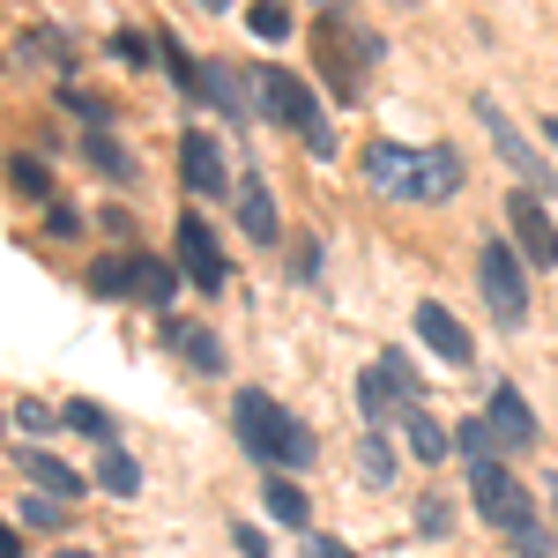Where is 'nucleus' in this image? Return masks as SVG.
<instances>
[{
    "label": "nucleus",
    "mask_w": 558,
    "mask_h": 558,
    "mask_svg": "<svg viewBox=\"0 0 558 558\" xmlns=\"http://www.w3.org/2000/svg\"><path fill=\"white\" fill-rule=\"evenodd\" d=\"M365 179L395 194V202H447L462 194V157L454 149H410V142H373L365 149Z\"/></svg>",
    "instance_id": "f257e3e1"
},
{
    "label": "nucleus",
    "mask_w": 558,
    "mask_h": 558,
    "mask_svg": "<svg viewBox=\"0 0 558 558\" xmlns=\"http://www.w3.org/2000/svg\"><path fill=\"white\" fill-rule=\"evenodd\" d=\"M231 425H239V439H246V454H260L268 470H305V462L320 454V439H313L283 402H268L260 387H246V395L231 402Z\"/></svg>",
    "instance_id": "f03ea898"
},
{
    "label": "nucleus",
    "mask_w": 558,
    "mask_h": 558,
    "mask_svg": "<svg viewBox=\"0 0 558 558\" xmlns=\"http://www.w3.org/2000/svg\"><path fill=\"white\" fill-rule=\"evenodd\" d=\"M313 52H320V75L336 97H365V68L380 60V31L373 23H357L350 8H320V23H313Z\"/></svg>",
    "instance_id": "7ed1b4c3"
},
{
    "label": "nucleus",
    "mask_w": 558,
    "mask_h": 558,
    "mask_svg": "<svg viewBox=\"0 0 558 558\" xmlns=\"http://www.w3.org/2000/svg\"><path fill=\"white\" fill-rule=\"evenodd\" d=\"M476 276H484V299H492V313H499V328H521V320H529V276H521V246H507V239H484Z\"/></svg>",
    "instance_id": "20e7f679"
},
{
    "label": "nucleus",
    "mask_w": 558,
    "mask_h": 558,
    "mask_svg": "<svg viewBox=\"0 0 558 558\" xmlns=\"http://www.w3.org/2000/svg\"><path fill=\"white\" fill-rule=\"evenodd\" d=\"M470 492H476V514L492 521V529H536V514H529V492H521L514 476L499 470V462H484V470H470Z\"/></svg>",
    "instance_id": "39448f33"
},
{
    "label": "nucleus",
    "mask_w": 558,
    "mask_h": 558,
    "mask_svg": "<svg viewBox=\"0 0 558 558\" xmlns=\"http://www.w3.org/2000/svg\"><path fill=\"white\" fill-rule=\"evenodd\" d=\"M476 120L492 128V142H499V157H507V165L521 172V186H529V194H536V186H551V165H544V157H536V142H529V134H521L514 120L499 112V97H476Z\"/></svg>",
    "instance_id": "423d86ee"
},
{
    "label": "nucleus",
    "mask_w": 558,
    "mask_h": 558,
    "mask_svg": "<svg viewBox=\"0 0 558 558\" xmlns=\"http://www.w3.org/2000/svg\"><path fill=\"white\" fill-rule=\"evenodd\" d=\"M260 112H268L276 128H299V134L320 128V105H313V89H305L291 68H260Z\"/></svg>",
    "instance_id": "0eeeda50"
},
{
    "label": "nucleus",
    "mask_w": 558,
    "mask_h": 558,
    "mask_svg": "<svg viewBox=\"0 0 558 558\" xmlns=\"http://www.w3.org/2000/svg\"><path fill=\"white\" fill-rule=\"evenodd\" d=\"M179 179H186V194H239L231 179H223V149L209 142V128H186L179 134Z\"/></svg>",
    "instance_id": "6e6552de"
},
{
    "label": "nucleus",
    "mask_w": 558,
    "mask_h": 558,
    "mask_svg": "<svg viewBox=\"0 0 558 558\" xmlns=\"http://www.w3.org/2000/svg\"><path fill=\"white\" fill-rule=\"evenodd\" d=\"M179 268L202 283V291H223V254H216V239H209V223L186 209L179 216Z\"/></svg>",
    "instance_id": "1a4fd4ad"
},
{
    "label": "nucleus",
    "mask_w": 558,
    "mask_h": 558,
    "mask_svg": "<svg viewBox=\"0 0 558 558\" xmlns=\"http://www.w3.org/2000/svg\"><path fill=\"white\" fill-rule=\"evenodd\" d=\"M417 336H425L432 350H439V357H447V365H454V373H462V365H476V343H470V328H462V320H454V313H447V305H417Z\"/></svg>",
    "instance_id": "9d476101"
},
{
    "label": "nucleus",
    "mask_w": 558,
    "mask_h": 558,
    "mask_svg": "<svg viewBox=\"0 0 558 558\" xmlns=\"http://www.w3.org/2000/svg\"><path fill=\"white\" fill-rule=\"evenodd\" d=\"M507 223H514V239H521V260H558V231H551V216H544L536 194H514Z\"/></svg>",
    "instance_id": "9b49d317"
},
{
    "label": "nucleus",
    "mask_w": 558,
    "mask_h": 558,
    "mask_svg": "<svg viewBox=\"0 0 558 558\" xmlns=\"http://www.w3.org/2000/svg\"><path fill=\"white\" fill-rule=\"evenodd\" d=\"M15 470H23L31 484H38V499H60V507L89 492V484H83L75 470H68V462H52V454H38V447H23V454H15Z\"/></svg>",
    "instance_id": "f8f14e48"
},
{
    "label": "nucleus",
    "mask_w": 558,
    "mask_h": 558,
    "mask_svg": "<svg viewBox=\"0 0 558 558\" xmlns=\"http://www.w3.org/2000/svg\"><path fill=\"white\" fill-rule=\"evenodd\" d=\"M492 432L507 439V447H536V417H529V402H521V387H492Z\"/></svg>",
    "instance_id": "ddd939ff"
},
{
    "label": "nucleus",
    "mask_w": 558,
    "mask_h": 558,
    "mask_svg": "<svg viewBox=\"0 0 558 558\" xmlns=\"http://www.w3.org/2000/svg\"><path fill=\"white\" fill-rule=\"evenodd\" d=\"M202 97H209L223 120H254V97H246V83H239V68H223V60H209V75H202Z\"/></svg>",
    "instance_id": "4468645a"
},
{
    "label": "nucleus",
    "mask_w": 558,
    "mask_h": 558,
    "mask_svg": "<svg viewBox=\"0 0 558 558\" xmlns=\"http://www.w3.org/2000/svg\"><path fill=\"white\" fill-rule=\"evenodd\" d=\"M239 223L254 246H276V202H268V179H239Z\"/></svg>",
    "instance_id": "2eb2a0df"
},
{
    "label": "nucleus",
    "mask_w": 558,
    "mask_h": 558,
    "mask_svg": "<svg viewBox=\"0 0 558 558\" xmlns=\"http://www.w3.org/2000/svg\"><path fill=\"white\" fill-rule=\"evenodd\" d=\"M172 350L194 365V373H223V343H216L209 328H186V320H172Z\"/></svg>",
    "instance_id": "dca6fc26"
},
{
    "label": "nucleus",
    "mask_w": 558,
    "mask_h": 558,
    "mask_svg": "<svg viewBox=\"0 0 558 558\" xmlns=\"http://www.w3.org/2000/svg\"><path fill=\"white\" fill-rule=\"evenodd\" d=\"M83 157H89V165H97L105 179H112V186H128V179H134V157H128V149H120V142H112L105 128H89V134H83Z\"/></svg>",
    "instance_id": "f3484780"
},
{
    "label": "nucleus",
    "mask_w": 558,
    "mask_h": 558,
    "mask_svg": "<svg viewBox=\"0 0 558 558\" xmlns=\"http://www.w3.org/2000/svg\"><path fill=\"white\" fill-rule=\"evenodd\" d=\"M402 432H410V454H417V462H447V432H439V417H432L425 402L402 410Z\"/></svg>",
    "instance_id": "a211bd4d"
},
{
    "label": "nucleus",
    "mask_w": 558,
    "mask_h": 558,
    "mask_svg": "<svg viewBox=\"0 0 558 558\" xmlns=\"http://www.w3.org/2000/svg\"><path fill=\"white\" fill-rule=\"evenodd\" d=\"M260 499H268V521H283V529H305V521H313L305 492H299V484H283V476H268V484H260Z\"/></svg>",
    "instance_id": "6ab92c4d"
},
{
    "label": "nucleus",
    "mask_w": 558,
    "mask_h": 558,
    "mask_svg": "<svg viewBox=\"0 0 558 558\" xmlns=\"http://www.w3.org/2000/svg\"><path fill=\"white\" fill-rule=\"evenodd\" d=\"M172 291H179L172 260H149V254H134V299H149V305H172Z\"/></svg>",
    "instance_id": "aec40b11"
},
{
    "label": "nucleus",
    "mask_w": 558,
    "mask_h": 558,
    "mask_svg": "<svg viewBox=\"0 0 558 558\" xmlns=\"http://www.w3.org/2000/svg\"><path fill=\"white\" fill-rule=\"evenodd\" d=\"M89 291H97V299H128V291H134V254L89 260Z\"/></svg>",
    "instance_id": "412c9836"
},
{
    "label": "nucleus",
    "mask_w": 558,
    "mask_h": 558,
    "mask_svg": "<svg viewBox=\"0 0 558 558\" xmlns=\"http://www.w3.org/2000/svg\"><path fill=\"white\" fill-rule=\"evenodd\" d=\"M97 484H105L112 499H134V492H142V470H134V454L105 447V462H97Z\"/></svg>",
    "instance_id": "4be33fe9"
},
{
    "label": "nucleus",
    "mask_w": 558,
    "mask_h": 558,
    "mask_svg": "<svg viewBox=\"0 0 558 558\" xmlns=\"http://www.w3.org/2000/svg\"><path fill=\"white\" fill-rule=\"evenodd\" d=\"M68 432H83V439H105L112 447V410L105 402H68V417H60Z\"/></svg>",
    "instance_id": "5701e85b"
},
{
    "label": "nucleus",
    "mask_w": 558,
    "mask_h": 558,
    "mask_svg": "<svg viewBox=\"0 0 558 558\" xmlns=\"http://www.w3.org/2000/svg\"><path fill=\"white\" fill-rule=\"evenodd\" d=\"M357 476H365V484H395V447H387L380 432H365V447H357Z\"/></svg>",
    "instance_id": "b1692460"
},
{
    "label": "nucleus",
    "mask_w": 558,
    "mask_h": 558,
    "mask_svg": "<svg viewBox=\"0 0 558 558\" xmlns=\"http://www.w3.org/2000/svg\"><path fill=\"white\" fill-rule=\"evenodd\" d=\"M492 439H499V432H492V417H470V425H454V447L470 454V470H484V462H492Z\"/></svg>",
    "instance_id": "393cba45"
},
{
    "label": "nucleus",
    "mask_w": 558,
    "mask_h": 558,
    "mask_svg": "<svg viewBox=\"0 0 558 558\" xmlns=\"http://www.w3.org/2000/svg\"><path fill=\"white\" fill-rule=\"evenodd\" d=\"M8 179H15V194H23V202H45V194H52V179H45L38 157H8Z\"/></svg>",
    "instance_id": "a878e982"
},
{
    "label": "nucleus",
    "mask_w": 558,
    "mask_h": 558,
    "mask_svg": "<svg viewBox=\"0 0 558 558\" xmlns=\"http://www.w3.org/2000/svg\"><path fill=\"white\" fill-rule=\"evenodd\" d=\"M246 31H254V38H291V8H268V0H260V8H246Z\"/></svg>",
    "instance_id": "bb28decb"
},
{
    "label": "nucleus",
    "mask_w": 558,
    "mask_h": 558,
    "mask_svg": "<svg viewBox=\"0 0 558 558\" xmlns=\"http://www.w3.org/2000/svg\"><path fill=\"white\" fill-rule=\"evenodd\" d=\"M417 529H425V536H447V529H454L447 499H425V507H417Z\"/></svg>",
    "instance_id": "cd10ccee"
},
{
    "label": "nucleus",
    "mask_w": 558,
    "mask_h": 558,
    "mask_svg": "<svg viewBox=\"0 0 558 558\" xmlns=\"http://www.w3.org/2000/svg\"><path fill=\"white\" fill-rule=\"evenodd\" d=\"M23 521L31 529H60V499H23Z\"/></svg>",
    "instance_id": "c85d7f7f"
},
{
    "label": "nucleus",
    "mask_w": 558,
    "mask_h": 558,
    "mask_svg": "<svg viewBox=\"0 0 558 558\" xmlns=\"http://www.w3.org/2000/svg\"><path fill=\"white\" fill-rule=\"evenodd\" d=\"M514 558H558V551H551V536H544V529H521V536H514Z\"/></svg>",
    "instance_id": "c756f323"
},
{
    "label": "nucleus",
    "mask_w": 558,
    "mask_h": 558,
    "mask_svg": "<svg viewBox=\"0 0 558 558\" xmlns=\"http://www.w3.org/2000/svg\"><path fill=\"white\" fill-rule=\"evenodd\" d=\"M231 544H239L246 558H268V536H260L254 521H239V529H231Z\"/></svg>",
    "instance_id": "7c9ffc66"
},
{
    "label": "nucleus",
    "mask_w": 558,
    "mask_h": 558,
    "mask_svg": "<svg viewBox=\"0 0 558 558\" xmlns=\"http://www.w3.org/2000/svg\"><path fill=\"white\" fill-rule=\"evenodd\" d=\"M15 425H23V432H31V439H38V432H52V417H45L38 402H15Z\"/></svg>",
    "instance_id": "2f4dec72"
},
{
    "label": "nucleus",
    "mask_w": 558,
    "mask_h": 558,
    "mask_svg": "<svg viewBox=\"0 0 558 558\" xmlns=\"http://www.w3.org/2000/svg\"><path fill=\"white\" fill-rule=\"evenodd\" d=\"M305 558H357V551H350L343 536H313V544H305Z\"/></svg>",
    "instance_id": "473e14b6"
},
{
    "label": "nucleus",
    "mask_w": 558,
    "mask_h": 558,
    "mask_svg": "<svg viewBox=\"0 0 558 558\" xmlns=\"http://www.w3.org/2000/svg\"><path fill=\"white\" fill-rule=\"evenodd\" d=\"M68 105H75V112H89V120H112V105H105V97H89V89H68Z\"/></svg>",
    "instance_id": "72a5a7b5"
},
{
    "label": "nucleus",
    "mask_w": 558,
    "mask_h": 558,
    "mask_svg": "<svg viewBox=\"0 0 558 558\" xmlns=\"http://www.w3.org/2000/svg\"><path fill=\"white\" fill-rule=\"evenodd\" d=\"M112 52H120V60H149V45L134 38V31H120V38H112Z\"/></svg>",
    "instance_id": "f704fd0d"
},
{
    "label": "nucleus",
    "mask_w": 558,
    "mask_h": 558,
    "mask_svg": "<svg viewBox=\"0 0 558 558\" xmlns=\"http://www.w3.org/2000/svg\"><path fill=\"white\" fill-rule=\"evenodd\" d=\"M544 134H551V149H558V112H551V120H544Z\"/></svg>",
    "instance_id": "c9c22d12"
},
{
    "label": "nucleus",
    "mask_w": 558,
    "mask_h": 558,
    "mask_svg": "<svg viewBox=\"0 0 558 558\" xmlns=\"http://www.w3.org/2000/svg\"><path fill=\"white\" fill-rule=\"evenodd\" d=\"M52 558H89V551H52Z\"/></svg>",
    "instance_id": "e433bc0d"
},
{
    "label": "nucleus",
    "mask_w": 558,
    "mask_h": 558,
    "mask_svg": "<svg viewBox=\"0 0 558 558\" xmlns=\"http://www.w3.org/2000/svg\"><path fill=\"white\" fill-rule=\"evenodd\" d=\"M551 507H558V476H551Z\"/></svg>",
    "instance_id": "4c0bfd02"
}]
</instances>
